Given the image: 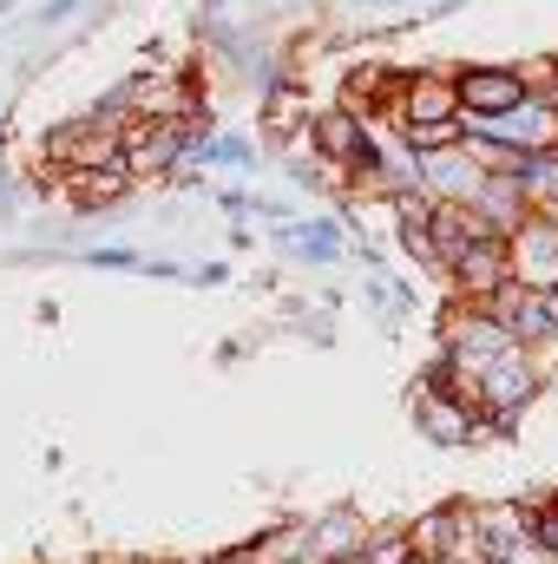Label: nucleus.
I'll return each mask as SVG.
<instances>
[{
  "mask_svg": "<svg viewBox=\"0 0 558 564\" xmlns=\"http://www.w3.org/2000/svg\"><path fill=\"white\" fill-rule=\"evenodd\" d=\"M408 552L427 564H473V506L447 499V506L420 512L415 525H408Z\"/></svg>",
  "mask_w": 558,
  "mask_h": 564,
  "instance_id": "f257e3e1",
  "label": "nucleus"
},
{
  "mask_svg": "<svg viewBox=\"0 0 558 564\" xmlns=\"http://www.w3.org/2000/svg\"><path fill=\"white\" fill-rule=\"evenodd\" d=\"M453 99H460V119L513 112L526 99V73L519 66H453Z\"/></svg>",
  "mask_w": 558,
  "mask_h": 564,
  "instance_id": "f03ea898",
  "label": "nucleus"
},
{
  "mask_svg": "<svg viewBox=\"0 0 558 564\" xmlns=\"http://www.w3.org/2000/svg\"><path fill=\"white\" fill-rule=\"evenodd\" d=\"M506 250H513V282L558 289V210H526V224L506 237Z\"/></svg>",
  "mask_w": 558,
  "mask_h": 564,
  "instance_id": "7ed1b4c3",
  "label": "nucleus"
},
{
  "mask_svg": "<svg viewBox=\"0 0 558 564\" xmlns=\"http://www.w3.org/2000/svg\"><path fill=\"white\" fill-rule=\"evenodd\" d=\"M408 414H415V433H420V440H433V446H473V440H480V408H473V401H460V394L415 388Z\"/></svg>",
  "mask_w": 558,
  "mask_h": 564,
  "instance_id": "20e7f679",
  "label": "nucleus"
},
{
  "mask_svg": "<svg viewBox=\"0 0 558 564\" xmlns=\"http://www.w3.org/2000/svg\"><path fill=\"white\" fill-rule=\"evenodd\" d=\"M277 250L309 263V270H329L348 257V230H342V217H289L277 230Z\"/></svg>",
  "mask_w": 558,
  "mask_h": 564,
  "instance_id": "39448f33",
  "label": "nucleus"
},
{
  "mask_svg": "<svg viewBox=\"0 0 558 564\" xmlns=\"http://www.w3.org/2000/svg\"><path fill=\"white\" fill-rule=\"evenodd\" d=\"M440 276H453V289H460L466 302H486L500 282H513V250H506V237H486V243L460 250Z\"/></svg>",
  "mask_w": 558,
  "mask_h": 564,
  "instance_id": "423d86ee",
  "label": "nucleus"
},
{
  "mask_svg": "<svg viewBox=\"0 0 558 564\" xmlns=\"http://www.w3.org/2000/svg\"><path fill=\"white\" fill-rule=\"evenodd\" d=\"M309 144H315L322 171H348V158L368 144V119H355V112H322V119H309Z\"/></svg>",
  "mask_w": 558,
  "mask_h": 564,
  "instance_id": "0eeeda50",
  "label": "nucleus"
},
{
  "mask_svg": "<svg viewBox=\"0 0 558 564\" xmlns=\"http://www.w3.org/2000/svg\"><path fill=\"white\" fill-rule=\"evenodd\" d=\"M79 263H86V270H139L144 257H139V250H119V243H106V250H79Z\"/></svg>",
  "mask_w": 558,
  "mask_h": 564,
  "instance_id": "6e6552de",
  "label": "nucleus"
},
{
  "mask_svg": "<svg viewBox=\"0 0 558 564\" xmlns=\"http://www.w3.org/2000/svg\"><path fill=\"white\" fill-rule=\"evenodd\" d=\"M79 7H86V0H46V7L33 13V26H60V20H73Z\"/></svg>",
  "mask_w": 558,
  "mask_h": 564,
  "instance_id": "1a4fd4ad",
  "label": "nucleus"
},
{
  "mask_svg": "<svg viewBox=\"0 0 558 564\" xmlns=\"http://www.w3.org/2000/svg\"><path fill=\"white\" fill-rule=\"evenodd\" d=\"M184 282H197V289H224V282H230V263H197Z\"/></svg>",
  "mask_w": 558,
  "mask_h": 564,
  "instance_id": "9d476101",
  "label": "nucleus"
},
{
  "mask_svg": "<svg viewBox=\"0 0 558 564\" xmlns=\"http://www.w3.org/2000/svg\"><path fill=\"white\" fill-rule=\"evenodd\" d=\"M348 7H401V0H348Z\"/></svg>",
  "mask_w": 558,
  "mask_h": 564,
  "instance_id": "9b49d317",
  "label": "nucleus"
},
{
  "mask_svg": "<svg viewBox=\"0 0 558 564\" xmlns=\"http://www.w3.org/2000/svg\"><path fill=\"white\" fill-rule=\"evenodd\" d=\"M408 564H427V558H408Z\"/></svg>",
  "mask_w": 558,
  "mask_h": 564,
  "instance_id": "f8f14e48",
  "label": "nucleus"
}]
</instances>
